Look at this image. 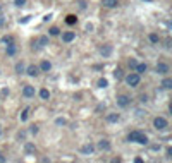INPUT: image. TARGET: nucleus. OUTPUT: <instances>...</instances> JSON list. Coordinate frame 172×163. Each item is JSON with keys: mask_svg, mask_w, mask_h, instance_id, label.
Listing matches in <instances>:
<instances>
[{"mask_svg": "<svg viewBox=\"0 0 172 163\" xmlns=\"http://www.w3.org/2000/svg\"><path fill=\"white\" fill-rule=\"evenodd\" d=\"M138 136H139V132H138V130H133V132H129V136H127V141H131V143H136Z\"/></svg>", "mask_w": 172, "mask_h": 163, "instance_id": "19", "label": "nucleus"}, {"mask_svg": "<svg viewBox=\"0 0 172 163\" xmlns=\"http://www.w3.org/2000/svg\"><path fill=\"white\" fill-rule=\"evenodd\" d=\"M55 124H57V126H65V124H67V120L60 117V119H57V120H55Z\"/></svg>", "mask_w": 172, "mask_h": 163, "instance_id": "32", "label": "nucleus"}, {"mask_svg": "<svg viewBox=\"0 0 172 163\" xmlns=\"http://www.w3.org/2000/svg\"><path fill=\"white\" fill-rule=\"evenodd\" d=\"M48 35H50V36H58V35H60V29H58L57 26H54V28H50Z\"/></svg>", "mask_w": 172, "mask_h": 163, "instance_id": "20", "label": "nucleus"}, {"mask_svg": "<svg viewBox=\"0 0 172 163\" xmlns=\"http://www.w3.org/2000/svg\"><path fill=\"white\" fill-rule=\"evenodd\" d=\"M167 156L172 158V146H171V148H167Z\"/></svg>", "mask_w": 172, "mask_h": 163, "instance_id": "34", "label": "nucleus"}, {"mask_svg": "<svg viewBox=\"0 0 172 163\" xmlns=\"http://www.w3.org/2000/svg\"><path fill=\"white\" fill-rule=\"evenodd\" d=\"M0 10H2V5H0Z\"/></svg>", "mask_w": 172, "mask_h": 163, "instance_id": "39", "label": "nucleus"}, {"mask_svg": "<svg viewBox=\"0 0 172 163\" xmlns=\"http://www.w3.org/2000/svg\"><path fill=\"white\" fill-rule=\"evenodd\" d=\"M0 162H3V156H2V151H0Z\"/></svg>", "mask_w": 172, "mask_h": 163, "instance_id": "36", "label": "nucleus"}, {"mask_svg": "<svg viewBox=\"0 0 172 163\" xmlns=\"http://www.w3.org/2000/svg\"><path fill=\"white\" fill-rule=\"evenodd\" d=\"M157 72L158 74H167L169 72V65H167L165 62H158V64H157Z\"/></svg>", "mask_w": 172, "mask_h": 163, "instance_id": "5", "label": "nucleus"}, {"mask_svg": "<svg viewBox=\"0 0 172 163\" xmlns=\"http://www.w3.org/2000/svg\"><path fill=\"white\" fill-rule=\"evenodd\" d=\"M2 43H3V45H10V43H14V36H3L2 38Z\"/></svg>", "mask_w": 172, "mask_h": 163, "instance_id": "23", "label": "nucleus"}, {"mask_svg": "<svg viewBox=\"0 0 172 163\" xmlns=\"http://www.w3.org/2000/svg\"><path fill=\"white\" fill-rule=\"evenodd\" d=\"M74 38H76V35H74L72 31H67V33H64V35H62V40H64L65 43H71V41H74Z\"/></svg>", "mask_w": 172, "mask_h": 163, "instance_id": "11", "label": "nucleus"}, {"mask_svg": "<svg viewBox=\"0 0 172 163\" xmlns=\"http://www.w3.org/2000/svg\"><path fill=\"white\" fill-rule=\"evenodd\" d=\"M22 94H24L26 98H33V96H35V88H33V86H24V88H22Z\"/></svg>", "mask_w": 172, "mask_h": 163, "instance_id": "7", "label": "nucleus"}, {"mask_svg": "<svg viewBox=\"0 0 172 163\" xmlns=\"http://www.w3.org/2000/svg\"><path fill=\"white\" fill-rule=\"evenodd\" d=\"M0 136H2V127H0Z\"/></svg>", "mask_w": 172, "mask_h": 163, "instance_id": "38", "label": "nucleus"}, {"mask_svg": "<svg viewBox=\"0 0 172 163\" xmlns=\"http://www.w3.org/2000/svg\"><path fill=\"white\" fill-rule=\"evenodd\" d=\"M169 110H171V113H172V103H171V107H169Z\"/></svg>", "mask_w": 172, "mask_h": 163, "instance_id": "37", "label": "nucleus"}, {"mask_svg": "<svg viewBox=\"0 0 172 163\" xmlns=\"http://www.w3.org/2000/svg\"><path fill=\"white\" fill-rule=\"evenodd\" d=\"M38 45H40V46H45V45H48V38H47V36H41V38L38 40Z\"/></svg>", "mask_w": 172, "mask_h": 163, "instance_id": "27", "label": "nucleus"}, {"mask_svg": "<svg viewBox=\"0 0 172 163\" xmlns=\"http://www.w3.org/2000/svg\"><path fill=\"white\" fill-rule=\"evenodd\" d=\"M16 53H17V46H16V43L7 45V55H9V57H14Z\"/></svg>", "mask_w": 172, "mask_h": 163, "instance_id": "12", "label": "nucleus"}, {"mask_svg": "<svg viewBox=\"0 0 172 163\" xmlns=\"http://www.w3.org/2000/svg\"><path fill=\"white\" fill-rule=\"evenodd\" d=\"M40 98H41V100H48V98H50V91L41 88V89H40Z\"/></svg>", "mask_w": 172, "mask_h": 163, "instance_id": "16", "label": "nucleus"}, {"mask_svg": "<svg viewBox=\"0 0 172 163\" xmlns=\"http://www.w3.org/2000/svg\"><path fill=\"white\" fill-rule=\"evenodd\" d=\"M65 22H67L69 26H72V24H76V22H77V17L74 16V14H69V16L65 17Z\"/></svg>", "mask_w": 172, "mask_h": 163, "instance_id": "15", "label": "nucleus"}, {"mask_svg": "<svg viewBox=\"0 0 172 163\" xmlns=\"http://www.w3.org/2000/svg\"><path fill=\"white\" fill-rule=\"evenodd\" d=\"M136 65H138V62L131 58V60H129V67H131V69H136Z\"/></svg>", "mask_w": 172, "mask_h": 163, "instance_id": "33", "label": "nucleus"}, {"mask_svg": "<svg viewBox=\"0 0 172 163\" xmlns=\"http://www.w3.org/2000/svg\"><path fill=\"white\" fill-rule=\"evenodd\" d=\"M150 41H152V43H158V35H155V33H152V35H150Z\"/></svg>", "mask_w": 172, "mask_h": 163, "instance_id": "29", "label": "nucleus"}, {"mask_svg": "<svg viewBox=\"0 0 172 163\" xmlns=\"http://www.w3.org/2000/svg\"><path fill=\"white\" fill-rule=\"evenodd\" d=\"M119 120V115L117 113H109L107 115V122H117Z\"/></svg>", "mask_w": 172, "mask_h": 163, "instance_id": "21", "label": "nucleus"}, {"mask_svg": "<svg viewBox=\"0 0 172 163\" xmlns=\"http://www.w3.org/2000/svg\"><path fill=\"white\" fill-rule=\"evenodd\" d=\"M136 143H139V144H148V137H146L145 134H141V132H139V136H138Z\"/></svg>", "mask_w": 172, "mask_h": 163, "instance_id": "17", "label": "nucleus"}, {"mask_svg": "<svg viewBox=\"0 0 172 163\" xmlns=\"http://www.w3.org/2000/svg\"><path fill=\"white\" fill-rule=\"evenodd\" d=\"M153 127H155V129H158V130H162V129H165V127H167V120H165L164 117H157V119L153 120Z\"/></svg>", "mask_w": 172, "mask_h": 163, "instance_id": "2", "label": "nucleus"}, {"mask_svg": "<svg viewBox=\"0 0 172 163\" xmlns=\"http://www.w3.org/2000/svg\"><path fill=\"white\" fill-rule=\"evenodd\" d=\"M16 72H17V74H22V72H24V64H22V62L16 64Z\"/></svg>", "mask_w": 172, "mask_h": 163, "instance_id": "25", "label": "nucleus"}, {"mask_svg": "<svg viewBox=\"0 0 172 163\" xmlns=\"http://www.w3.org/2000/svg\"><path fill=\"white\" fill-rule=\"evenodd\" d=\"M100 53L103 55V57H110V55H112V45H103V46H100Z\"/></svg>", "mask_w": 172, "mask_h": 163, "instance_id": "6", "label": "nucleus"}, {"mask_svg": "<svg viewBox=\"0 0 172 163\" xmlns=\"http://www.w3.org/2000/svg\"><path fill=\"white\" fill-rule=\"evenodd\" d=\"M162 88H165V89H172V79L165 77V79L162 81Z\"/></svg>", "mask_w": 172, "mask_h": 163, "instance_id": "18", "label": "nucleus"}, {"mask_svg": "<svg viewBox=\"0 0 172 163\" xmlns=\"http://www.w3.org/2000/svg\"><path fill=\"white\" fill-rule=\"evenodd\" d=\"M136 72L138 74L146 72V64H138V65H136Z\"/></svg>", "mask_w": 172, "mask_h": 163, "instance_id": "22", "label": "nucleus"}, {"mask_svg": "<svg viewBox=\"0 0 172 163\" xmlns=\"http://www.w3.org/2000/svg\"><path fill=\"white\" fill-rule=\"evenodd\" d=\"M24 151L29 155V153H35V151H36V148H35L33 143H26V144H24Z\"/></svg>", "mask_w": 172, "mask_h": 163, "instance_id": "14", "label": "nucleus"}, {"mask_svg": "<svg viewBox=\"0 0 172 163\" xmlns=\"http://www.w3.org/2000/svg\"><path fill=\"white\" fill-rule=\"evenodd\" d=\"M102 3H103V7H107V9H115V7L119 5L117 0H102Z\"/></svg>", "mask_w": 172, "mask_h": 163, "instance_id": "10", "label": "nucleus"}, {"mask_svg": "<svg viewBox=\"0 0 172 163\" xmlns=\"http://www.w3.org/2000/svg\"><path fill=\"white\" fill-rule=\"evenodd\" d=\"M114 76H115V79H122V69H115Z\"/></svg>", "mask_w": 172, "mask_h": 163, "instance_id": "31", "label": "nucleus"}, {"mask_svg": "<svg viewBox=\"0 0 172 163\" xmlns=\"http://www.w3.org/2000/svg\"><path fill=\"white\" fill-rule=\"evenodd\" d=\"M3 22H5V21H3V17H2V16H0V26H3Z\"/></svg>", "mask_w": 172, "mask_h": 163, "instance_id": "35", "label": "nucleus"}, {"mask_svg": "<svg viewBox=\"0 0 172 163\" xmlns=\"http://www.w3.org/2000/svg\"><path fill=\"white\" fill-rule=\"evenodd\" d=\"M28 115H29V108H24L22 110V113H21V120L26 122V120H28Z\"/></svg>", "mask_w": 172, "mask_h": 163, "instance_id": "24", "label": "nucleus"}, {"mask_svg": "<svg viewBox=\"0 0 172 163\" xmlns=\"http://www.w3.org/2000/svg\"><path fill=\"white\" fill-rule=\"evenodd\" d=\"M129 103H131V98H129V96H126V94H120V96L117 98V105H119L120 108H126Z\"/></svg>", "mask_w": 172, "mask_h": 163, "instance_id": "3", "label": "nucleus"}, {"mask_svg": "<svg viewBox=\"0 0 172 163\" xmlns=\"http://www.w3.org/2000/svg\"><path fill=\"white\" fill-rule=\"evenodd\" d=\"M126 83L131 86V88H136L138 84H139V74L138 72H131L126 76Z\"/></svg>", "mask_w": 172, "mask_h": 163, "instance_id": "1", "label": "nucleus"}, {"mask_svg": "<svg viewBox=\"0 0 172 163\" xmlns=\"http://www.w3.org/2000/svg\"><path fill=\"white\" fill-rule=\"evenodd\" d=\"M77 7H79L81 10H84V9L88 7V3H86V2H83V0H79V2H77Z\"/></svg>", "mask_w": 172, "mask_h": 163, "instance_id": "30", "label": "nucleus"}, {"mask_svg": "<svg viewBox=\"0 0 172 163\" xmlns=\"http://www.w3.org/2000/svg\"><path fill=\"white\" fill-rule=\"evenodd\" d=\"M93 151H95V146L91 144V143L81 146V153H83V155H93Z\"/></svg>", "mask_w": 172, "mask_h": 163, "instance_id": "4", "label": "nucleus"}, {"mask_svg": "<svg viewBox=\"0 0 172 163\" xmlns=\"http://www.w3.org/2000/svg\"><path fill=\"white\" fill-rule=\"evenodd\" d=\"M26 74H29L31 77H36L40 74V67H36V65H29L28 69H26Z\"/></svg>", "mask_w": 172, "mask_h": 163, "instance_id": "8", "label": "nucleus"}, {"mask_svg": "<svg viewBox=\"0 0 172 163\" xmlns=\"http://www.w3.org/2000/svg\"><path fill=\"white\" fill-rule=\"evenodd\" d=\"M146 2H150V0H146Z\"/></svg>", "mask_w": 172, "mask_h": 163, "instance_id": "40", "label": "nucleus"}, {"mask_svg": "<svg viewBox=\"0 0 172 163\" xmlns=\"http://www.w3.org/2000/svg\"><path fill=\"white\" fill-rule=\"evenodd\" d=\"M40 69H41V71H43V72H48V71H50V69H52V64H50V62H48V60H43V62H41V64H40Z\"/></svg>", "mask_w": 172, "mask_h": 163, "instance_id": "13", "label": "nucleus"}, {"mask_svg": "<svg viewBox=\"0 0 172 163\" xmlns=\"http://www.w3.org/2000/svg\"><path fill=\"white\" fill-rule=\"evenodd\" d=\"M14 5L16 7H24L26 5V0H14Z\"/></svg>", "mask_w": 172, "mask_h": 163, "instance_id": "28", "label": "nucleus"}, {"mask_svg": "<svg viewBox=\"0 0 172 163\" xmlns=\"http://www.w3.org/2000/svg\"><path fill=\"white\" fill-rule=\"evenodd\" d=\"M107 84H109V81L107 79H98V88H107Z\"/></svg>", "mask_w": 172, "mask_h": 163, "instance_id": "26", "label": "nucleus"}, {"mask_svg": "<svg viewBox=\"0 0 172 163\" xmlns=\"http://www.w3.org/2000/svg\"><path fill=\"white\" fill-rule=\"evenodd\" d=\"M112 146H110V143L107 141V139H102V141H98V149H102V151H109Z\"/></svg>", "mask_w": 172, "mask_h": 163, "instance_id": "9", "label": "nucleus"}]
</instances>
